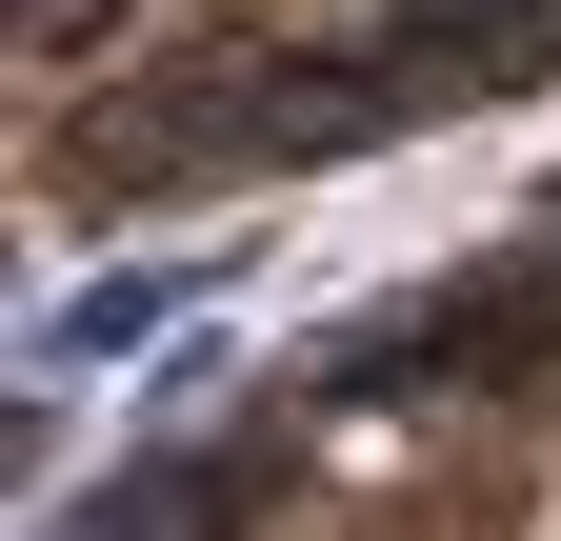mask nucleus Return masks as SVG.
<instances>
[{
    "instance_id": "obj_1",
    "label": "nucleus",
    "mask_w": 561,
    "mask_h": 541,
    "mask_svg": "<svg viewBox=\"0 0 561 541\" xmlns=\"http://www.w3.org/2000/svg\"><path fill=\"white\" fill-rule=\"evenodd\" d=\"M541 361H561V241H541V261H481V281L401 301V321H362V342L321 361V401H401V381H541Z\"/></svg>"
}]
</instances>
